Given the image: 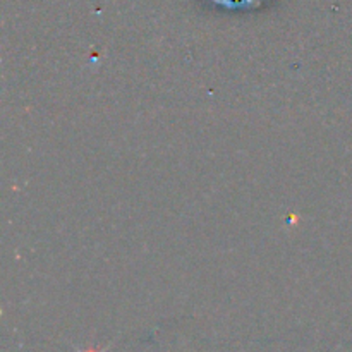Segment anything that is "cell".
<instances>
[{
    "instance_id": "1",
    "label": "cell",
    "mask_w": 352,
    "mask_h": 352,
    "mask_svg": "<svg viewBox=\"0 0 352 352\" xmlns=\"http://www.w3.org/2000/svg\"><path fill=\"white\" fill-rule=\"evenodd\" d=\"M85 352H100V351H96V349H91V351H85Z\"/></svg>"
}]
</instances>
